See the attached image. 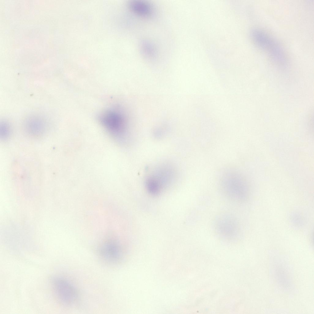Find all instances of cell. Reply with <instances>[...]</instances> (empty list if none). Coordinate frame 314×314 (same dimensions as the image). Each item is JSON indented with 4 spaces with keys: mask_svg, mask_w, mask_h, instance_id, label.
<instances>
[{
    "mask_svg": "<svg viewBox=\"0 0 314 314\" xmlns=\"http://www.w3.org/2000/svg\"><path fill=\"white\" fill-rule=\"evenodd\" d=\"M220 184L222 192L233 201L243 202L249 197L248 183L244 176L237 170L231 169L225 171L220 177Z\"/></svg>",
    "mask_w": 314,
    "mask_h": 314,
    "instance_id": "obj_2",
    "label": "cell"
},
{
    "mask_svg": "<svg viewBox=\"0 0 314 314\" xmlns=\"http://www.w3.org/2000/svg\"><path fill=\"white\" fill-rule=\"evenodd\" d=\"M174 177V171L171 167L161 166L147 177L146 181L147 190L151 194L157 195L172 182Z\"/></svg>",
    "mask_w": 314,
    "mask_h": 314,
    "instance_id": "obj_5",
    "label": "cell"
},
{
    "mask_svg": "<svg viewBox=\"0 0 314 314\" xmlns=\"http://www.w3.org/2000/svg\"><path fill=\"white\" fill-rule=\"evenodd\" d=\"M24 130L31 137H40L44 135L48 128V123L44 116L33 114L28 117L24 121Z\"/></svg>",
    "mask_w": 314,
    "mask_h": 314,
    "instance_id": "obj_7",
    "label": "cell"
},
{
    "mask_svg": "<svg viewBox=\"0 0 314 314\" xmlns=\"http://www.w3.org/2000/svg\"><path fill=\"white\" fill-rule=\"evenodd\" d=\"M12 133V128L10 123L6 121L3 120L0 123V137L2 140H8L10 137Z\"/></svg>",
    "mask_w": 314,
    "mask_h": 314,
    "instance_id": "obj_11",
    "label": "cell"
},
{
    "mask_svg": "<svg viewBox=\"0 0 314 314\" xmlns=\"http://www.w3.org/2000/svg\"><path fill=\"white\" fill-rule=\"evenodd\" d=\"M53 292L58 301L66 306H71L76 302L78 298L77 291L67 279L61 276H56L52 280Z\"/></svg>",
    "mask_w": 314,
    "mask_h": 314,
    "instance_id": "obj_4",
    "label": "cell"
},
{
    "mask_svg": "<svg viewBox=\"0 0 314 314\" xmlns=\"http://www.w3.org/2000/svg\"><path fill=\"white\" fill-rule=\"evenodd\" d=\"M214 222L215 232L222 238L232 239L238 236L239 224L233 215L228 213L220 214L216 217Z\"/></svg>",
    "mask_w": 314,
    "mask_h": 314,
    "instance_id": "obj_6",
    "label": "cell"
},
{
    "mask_svg": "<svg viewBox=\"0 0 314 314\" xmlns=\"http://www.w3.org/2000/svg\"><path fill=\"white\" fill-rule=\"evenodd\" d=\"M250 34L254 43L264 52L273 63L281 67L287 66L288 59L286 52L276 39L258 28L252 29Z\"/></svg>",
    "mask_w": 314,
    "mask_h": 314,
    "instance_id": "obj_1",
    "label": "cell"
},
{
    "mask_svg": "<svg viewBox=\"0 0 314 314\" xmlns=\"http://www.w3.org/2000/svg\"><path fill=\"white\" fill-rule=\"evenodd\" d=\"M98 253L103 260L110 263H117L123 257L120 244L114 240H107L103 243L99 247Z\"/></svg>",
    "mask_w": 314,
    "mask_h": 314,
    "instance_id": "obj_8",
    "label": "cell"
},
{
    "mask_svg": "<svg viewBox=\"0 0 314 314\" xmlns=\"http://www.w3.org/2000/svg\"><path fill=\"white\" fill-rule=\"evenodd\" d=\"M100 121L105 129L117 140H121L126 129V120L123 114L118 110L109 109L103 113Z\"/></svg>",
    "mask_w": 314,
    "mask_h": 314,
    "instance_id": "obj_3",
    "label": "cell"
},
{
    "mask_svg": "<svg viewBox=\"0 0 314 314\" xmlns=\"http://www.w3.org/2000/svg\"><path fill=\"white\" fill-rule=\"evenodd\" d=\"M140 47L143 54L147 58H153L156 56V48L151 42L147 40L142 41Z\"/></svg>",
    "mask_w": 314,
    "mask_h": 314,
    "instance_id": "obj_10",
    "label": "cell"
},
{
    "mask_svg": "<svg viewBox=\"0 0 314 314\" xmlns=\"http://www.w3.org/2000/svg\"><path fill=\"white\" fill-rule=\"evenodd\" d=\"M129 7L135 14L143 17L150 16L153 8L151 4L143 0H131L128 3Z\"/></svg>",
    "mask_w": 314,
    "mask_h": 314,
    "instance_id": "obj_9",
    "label": "cell"
}]
</instances>
